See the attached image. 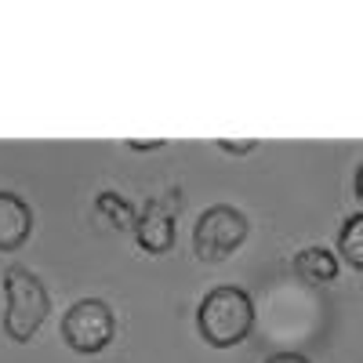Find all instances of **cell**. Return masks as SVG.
<instances>
[{
    "label": "cell",
    "mask_w": 363,
    "mask_h": 363,
    "mask_svg": "<svg viewBox=\"0 0 363 363\" xmlns=\"http://www.w3.org/2000/svg\"><path fill=\"white\" fill-rule=\"evenodd\" d=\"M196 327L200 338L211 349H233L247 342L255 327V301L244 287H215L207 291L200 309H196Z\"/></svg>",
    "instance_id": "1"
},
{
    "label": "cell",
    "mask_w": 363,
    "mask_h": 363,
    "mask_svg": "<svg viewBox=\"0 0 363 363\" xmlns=\"http://www.w3.org/2000/svg\"><path fill=\"white\" fill-rule=\"evenodd\" d=\"M51 313V294L37 272H29L26 265H8L4 272V330L8 338L26 345L37 338V330L44 327Z\"/></svg>",
    "instance_id": "2"
},
{
    "label": "cell",
    "mask_w": 363,
    "mask_h": 363,
    "mask_svg": "<svg viewBox=\"0 0 363 363\" xmlns=\"http://www.w3.org/2000/svg\"><path fill=\"white\" fill-rule=\"evenodd\" d=\"M247 215L233 203L207 207L193 225V251L200 262H225L247 240Z\"/></svg>",
    "instance_id": "3"
},
{
    "label": "cell",
    "mask_w": 363,
    "mask_h": 363,
    "mask_svg": "<svg viewBox=\"0 0 363 363\" xmlns=\"http://www.w3.org/2000/svg\"><path fill=\"white\" fill-rule=\"evenodd\" d=\"M113 335H116V316L102 298H80L62 316V342L80 356L102 352L113 342Z\"/></svg>",
    "instance_id": "4"
},
{
    "label": "cell",
    "mask_w": 363,
    "mask_h": 363,
    "mask_svg": "<svg viewBox=\"0 0 363 363\" xmlns=\"http://www.w3.org/2000/svg\"><path fill=\"white\" fill-rule=\"evenodd\" d=\"M182 189H167L164 196H153L142 211H138V222H135V240L138 247L149 255H167L174 247V215L182 211Z\"/></svg>",
    "instance_id": "5"
},
{
    "label": "cell",
    "mask_w": 363,
    "mask_h": 363,
    "mask_svg": "<svg viewBox=\"0 0 363 363\" xmlns=\"http://www.w3.org/2000/svg\"><path fill=\"white\" fill-rule=\"evenodd\" d=\"M29 233H33V207H29L18 193L0 189V251L11 255L18 251Z\"/></svg>",
    "instance_id": "6"
},
{
    "label": "cell",
    "mask_w": 363,
    "mask_h": 363,
    "mask_svg": "<svg viewBox=\"0 0 363 363\" xmlns=\"http://www.w3.org/2000/svg\"><path fill=\"white\" fill-rule=\"evenodd\" d=\"M294 272L313 287L330 284V280H338V255H330L327 247H306L294 258Z\"/></svg>",
    "instance_id": "7"
},
{
    "label": "cell",
    "mask_w": 363,
    "mask_h": 363,
    "mask_svg": "<svg viewBox=\"0 0 363 363\" xmlns=\"http://www.w3.org/2000/svg\"><path fill=\"white\" fill-rule=\"evenodd\" d=\"M95 211H99V215H102L109 225H116V229H135V222H138V211L131 207V200H124V196L113 193V189L99 193Z\"/></svg>",
    "instance_id": "8"
},
{
    "label": "cell",
    "mask_w": 363,
    "mask_h": 363,
    "mask_svg": "<svg viewBox=\"0 0 363 363\" xmlns=\"http://www.w3.org/2000/svg\"><path fill=\"white\" fill-rule=\"evenodd\" d=\"M338 255L363 272V215H349L338 229Z\"/></svg>",
    "instance_id": "9"
},
{
    "label": "cell",
    "mask_w": 363,
    "mask_h": 363,
    "mask_svg": "<svg viewBox=\"0 0 363 363\" xmlns=\"http://www.w3.org/2000/svg\"><path fill=\"white\" fill-rule=\"evenodd\" d=\"M215 145L222 149V153H233V157H247V153H255V149H258V142H255V138H247V142H229V138H218Z\"/></svg>",
    "instance_id": "10"
},
{
    "label": "cell",
    "mask_w": 363,
    "mask_h": 363,
    "mask_svg": "<svg viewBox=\"0 0 363 363\" xmlns=\"http://www.w3.org/2000/svg\"><path fill=\"white\" fill-rule=\"evenodd\" d=\"M265 363H313V359L301 356V352H277V356H269Z\"/></svg>",
    "instance_id": "11"
},
{
    "label": "cell",
    "mask_w": 363,
    "mask_h": 363,
    "mask_svg": "<svg viewBox=\"0 0 363 363\" xmlns=\"http://www.w3.org/2000/svg\"><path fill=\"white\" fill-rule=\"evenodd\" d=\"M167 142L164 138H153V142H128V149H135V153H153V149H164Z\"/></svg>",
    "instance_id": "12"
},
{
    "label": "cell",
    "mask_w": 363,
    "mask_h": 363,
    "mask_svg": "<svg viewBox=\"0 0 363 363\" xmlns=\"http://www.w3.org/2000/svg\"><path fill=\"white\" fill-rule=\"evenodd\" d=\"M352 189H356V200H363V164L356 167V182H352Z\"/></svg>",
    "instance_id": "13"
}]
</instances>
